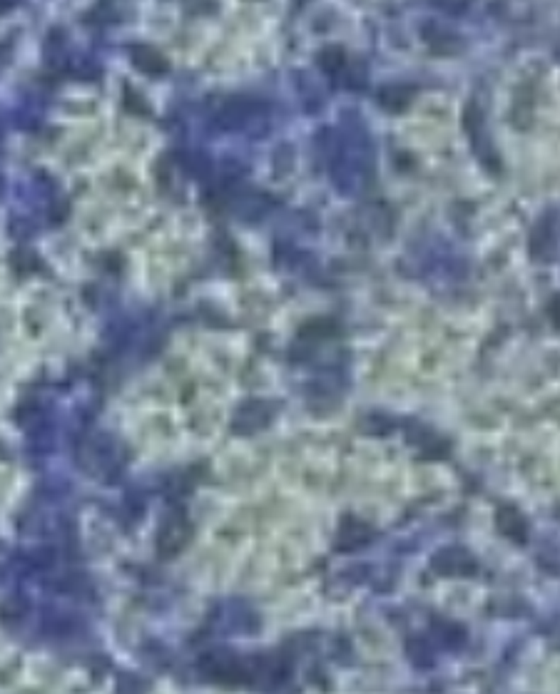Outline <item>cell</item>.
I'll use <instances>...</instances> for the list:
<instances>
[{"mask_svg":"<svg viewBox=\"0 0 560 694\" xmlns=\"http://www.w3.org/2000/svg\"><path fill=\"white\" fill-rule=\"evenodd\" d=\"M252 117V102L247 100H232L224 105V110L219 112V120L224 127H240L245 125V120Z\"/></svg>","mask_w":560,"mask_h":694,"instance_id":"1","label":"cell"},{"mask_svg":"<svg viewBox=\"0 0 560 694\" xmlns=\"http://www.w3.org/2000/svg\"><path fill=\"white\" fill-rule=\"evenodd\" d=\"M408 97H411V90H408V87H401V85H388L379 92V102H381L383 107H388V110L403 107L408 102Z\"/></svg>","mask_w":560,"mask_h":694,"instance_id":"2","label":"cell"},{"mask_svg":"<svg viewBox=\"0 0 560 694\" xmlns=\"http://www.w3.org/2000/svg\"><path fill=\"white\" fill-rule=\"evenodd\" d=\"M135 62H138L140 70L152 72V75H157V72L164 70L162 55H159V52H155L152 47H140V50H135Z\"/></svg>","mask_w":560,"mask_h":694,"instance_id":"3","label":"cell"}]
</instances>
